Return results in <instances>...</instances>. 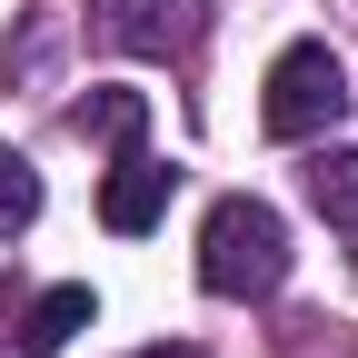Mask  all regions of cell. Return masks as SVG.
Instances as JSON below:
<instances>
[{"label": "cell", "mask_w": 358, "mask_h": 358, "mask_svg": "<svg viewBox=\"0 0 358 358\" xmlns=\"http://www.w3.org/2000/svg\"><path fill=\"white\" fill-rule=\"evenodd\" d=\"M289 279V219L268 199H219L199 219V289L209 299H268Z\"/></svg>", "instance_id": "cell-1"}, {"label": "cell", "mask_w": 358, "mask_h": 358, "mask_svg": "<svg viewBox=\"0 0 358 358\" xmlns=\"http://www.w3.org/2000/svg\"><path fill=\"white\" fill-rule=\"evenodd\" d=\"M348 120V70L329 40H289L268 60V100H259V129L268 140H319V129Z\"/></svg>", "instance_id": "cell-2"}, {"label": "cell", "mask_w": 358, "mask_h": 358, "mask_svg": "<svg viewBox=\"0 0 358 358\" xmlns=\"http://www.w3.org/2000/svg\"><path fill=\"white\" fill-rule=\"evenodd\" d=\"M199 20H209L199 0H90V30L129 60H179L199 40Z\"/></svg>", "instance_id": "cell-3"}, {"label": "cell", "mask_w": 358, "mask_h": 358, "mask_svg": "<svg viewBox=\"0 0 358 358\" xmlns=\"http://www.w3.org/2000/svg\"><path fill=\"white\" fill-rule=\"evenodd\" d=\"M308 209L338 219V229L358 219V150H319V159H308Z\"/></svg>", "instance_id": "cell-7"}, {"label": "cell", "mask_w": 358, "mask_h": 358, "mask_svg": "<svg viewBox=\"0 0 358 358\" xmlns=\"http://www.w3.org/2000/svg\"><path fill=\"white\" fill-rule=\"evenodd\" d=\"M80 140H100V150H140V129H150V100L140 90H90V100L70 110Z\"/></svg>", "instance_id": "cell-6"}, {"label": "cell", "mask_w": 358, "mask_h": 358, "mask_svg": "<svg viewBox=\"0 0 358 358\" xmlns=\"http://www.w3.org/2000/svg\"><path fill=\"white\" fill-rule=\"evenodd\" d=\"M90 319H100V289L90 279H60V289H40L30 308H20V358H60Z\"/></svg>", "instance_id": "cell-5"}, {"label": "cell", "mask_w": 358, "mask_h": 358, "mask_svg": "<svg viewBox=\"0 0 358 358\" xmlns=\"http://www.w3.org/2000/svg\"><path fill=\"white\" fill-rule=\"evenodd\" d=\"M140 358H199V348H169V338H159V348H140Z\"/></svg>", "instance_id": "cell-9"}, {"label": "cell", "mask_w": 358, "mask_h": 358, "mask_svg": "<svg viewBox=\"0 0 358 358\" xmlns=\"http://www.w3.org/2000/svg\"><path fill=\"white\" fill-rule=\"evenodd\" d=\"M348 268H358V219H348Z\"/></svg>", "instance_id": "cell-10"}, {"label": "cell", "mask_w": 358, "mask_h": 358, "mask_svg": "<svg viewBox=\"0 0 358 358\" xmlns=\"http://www.w3.org/2000/svg\"><path fill=\"white\" fill-rule=\"evenodd\" d=\"M30 219H40V169H30L10 140H0V239H20Z\"/></svg>", "instance_id": "cell-8"}, {"label": "cell", "mask_w": 358, "mask_h": 358, "mask_svg": "<svg viewBox=\"0 0 358 358\" xmlns=\"http://www.w3.org/2000/svg\"><path fill=\"white\" fill-rule=\"evenodd\" d=\"M179 189V169L150 159V150H110V179H100V229L110 239H150L159 229V209Z\"/></svg>", "instance_id": "cell-4"}]
</instances>
